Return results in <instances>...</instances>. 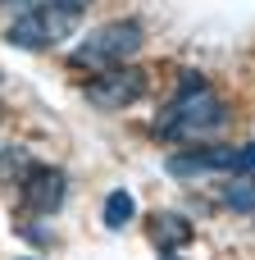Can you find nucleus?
I'll use <instances>...</instances> for the list:
<instances>
[{"label":"nucleus","mask_w":255,"mask_h":260,"mask_svg":"<svg viewBox=\"0 0 255 260\" xmlns=\"http://www.w3.org/2000/svg\"><path fill=\"white\" fill-rule=\"evenodd\" d=\"M0 5H9V0H0Z\"/></svg>","instance_id":"9b49d317"},{"label":"nucleus","mask_w":255,"mask_h":260,"mask_svg":"<svg viewBox=\"0 0 255 260\" xmlns=\"http://www.w3.org/2000/svg\"><path fill=\"white\" fill-rule=\"evenodd\" d=\"M224 123H228V105L210 91V82L201 73H183L178 96L155 119V137H164V142H192V137L219 133Z\"/></svg>","instance_id":"f257e3e1"},{"label":"nucleus","mask_w":255,"mask_h":260,"mask_svg":"<svg viewBox=\"0 0 255 260\" xmlns=\"http://www.w3.org/2000/svg\"><path fill=\"white\" fill-rule=\"evenodd\" d=\"M146 233H151L155 251H183L196 229H192V219H183V215H151V219H146Z\"/></svg>","instance_id":"0eeeda50"},{"label":"nucleus","mask_w":255,"mask_h":260,"mask_svg":"<svg viewBox=\"0 0 255 260\" xmlns=\"http://www.w3.org/2000/svg\"><path fill=\"white\" fill-rule=\"evenodd\" d=\"M132 219H137V201H132V192L114 187V192L105 197V229H128Z\"/></svg>","instance_id":"1a4fd4ad"},{"label":"nucleus","mask_w":255,"mask_h":260,"mask_svg":"<svg viewBox=\"0 0 255 260\" xmlns=\"http://www.w3.org/2000/svg\"><path fill=\"white\" fill-rule=\"evenodd\" d=\"M146 87H151V78H146V69H137V64H114V69H100L91 82H87V105H96V110H128V105H137L141 96H146Z\"/></svg>","instance_id":"39448f33"},{"label":"nucleus","mask_w":255,"mask_h":260,"mask_svg":"<svg viewBox=\"0 0 255 260\" xmlns=\"http://www.w3.org/2000/svg\"><path fill=\"white\" fill-rule=\"evenodd\" d=\"M23 197L37 215H55L68 197V174L59 165H32L27 178H23Z\"/></svg>","instance_id":"423d86ee"},{"label":"nucleus","mask_w":255,"mask_h":260,"mask_svg":"<svg viewBox=\"0 0 255 260\" xmlns=\"http://www.w3.org/2000/svg\"><path fill=\"white\" fill-rule=\"evenodd\" d=\"M91 9V0H32L14 23H9V46H18V50H50V46H59L78 23H82V14Z\"/></svg>","instance_id":"f03ea898"},{"label":"nucleus","mask_w":255,"mask_h":260,"mask_svg":"<svg viewBox=\"0 0 255 260\" xmlns=\"http://www.w3.org/2000/svg\"><path fill=\"white\" fill-rule=\"evenodd\" d=\"M169 178H201V174H255V142L246 146H192L164 160Z\"/></svg>","instance_id":"20e7f679"},{"label":"nucleus","mask_w":255,"mask_h":260,"mask_svg":"<svg viewBox=\"0 0 255 260\" xmlns=\"http://www.w3.org/2000/svg\"><path fill=\"white\" fill-rule=\"evenodd\" d=\"M219 206L237 215H255V174H233V183L219 187Z\"/></svg>","instance_id":"6e6552de"},{"label":"nucleus","mask_w":255,"mask_h":260,"mask_svg":"<svg viewBox=\"0 0 255 260\" xmlns=\"http://www.w3.org/2000/svg\"><path fill=\"white\" fill-rule=\"evenodd\" d=\"M160 260H183V256H173V251H160Z\"/></svg>","instance_id":"9d476101"},{"label":"nucleus","mask_w":255,"mask_h":260,"mask_svg":"<svg viewBox=\"0 0 255 260\" xmlns=\"http://www.w3.org/2000/svg\"><path fill=\"white\" fill-rule=\"evenodd\" d=\"M141 46H146V27H141L137 18H119V23H105V27H96L91 37H82V41L73 46L68 64L82 69V73H100V69L128 64Z\"/></svg>","instance_id":"7ed1b4c3"}]
</instances>
